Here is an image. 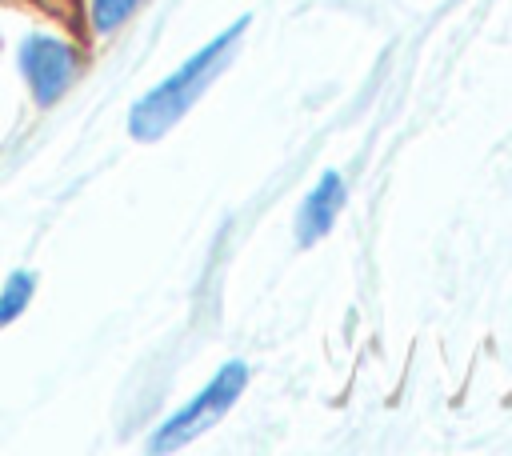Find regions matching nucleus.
I'll return each instance as SVG.
<instances>
[{
	"mask_svg": "<svg viewBox=\"0 0 512 456\" xmlns=\"http://www.w3.org/2000/svg\"><path fill=\"white\" fill-rule=\"evenodd\" d=\"M248 24H252V16L232 20L220 36H212L204 48H196L176 72H168L160 84H152L144 96H136V104L128 108V136L140 144H152L168 128H176L188 116V108L212 88V80L232 64Z\"/></svg>",
	"mask_w": 512,
	"mask_h": 456,
	"instance_id": "obj_1",
	"label": "nucleus"
},
{
	"mask_svg": "<svg viewBox=\"0 0 512 456\" xmlns=\"http://www.w3.org/2000/svg\"><path fill=\"white\" fill-rule=\"evenodd\" d=\"M248 376H252V372H248L244 360H224V364L208 376V384H204L200 392H192L164 424H156V432L148 436V452H176V448L192 444L200 432H208V428L244 396Z\"/></svg>",
	"mask_w": 512,
	"mask_h": 456,
	"instance_id": "obj_2",
	"label": "nucleus"
},
{
	"mask_svg": "<svg viewBox=\"0 0 512 456\" xmlns=\"http://www.w3.org/2000/svg\"><path fill=\"white\" fill-rule=\"evenodd\" d=\"M16 68L36 100V108H52L76 84L84 56L68 36H60L52 28H32L16 44Z\"/></svg>",
	"mask_w": 512,
	"mask_h": 456,
	"instance_id": "obj_3",
	"label": "nucleus"
},
{
	"mask_svg": "<svg viewBox=\"0 0 512 456\" xmlns=\"http://www.w3.org/2000/svg\"><path fill=\"white\" fill-rule=\"evenodd\" d=\"M344 200H348V184L336 168L320 172V180L304 192L300 208H296V224H292V236L300 248H312L320 244L332 228H336V216L344 212Z\"/></svg>",
	"mask_w": 512,
	"mask_h": 456,
	"instance_id": "obj_4",
	"label": "nucleus"
},
{
	"mask_svg": "<svg viewBox=\"0 0 512 456\" xmlns=\"http://www.w3.org/2000/svg\"><path fill=\"white\" fill-rule=\"evenodd\" d=\"M32 296H36V272H28V268L8 272V280L0 284V328L16 324L24 316V308L32 304Z\"/></svg>",
	"mask_w": 512,
	"mask_h": 456,
	"instance_id": "obj_5",
	"label": "nucleus"
},
{
	"mask_svg": "<svg viewBox=\"0 0 512 456\" xmlns=\"http://www.w3.org/2000/svg\"><path fill=\"white\" fill-rule=\"evenodd\" d=\"M140 4H144V0H88V8H84L88 32H92V36H108V32L124 28V24L136 16Z\"/></svg>",
	"mask_w": 512,
	"mask_h": 456,
	"instance_id": "obj_6",
	"label": "nucleus"
}]
</instances>
